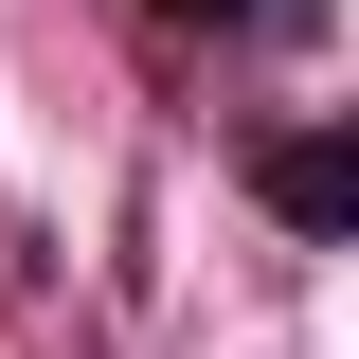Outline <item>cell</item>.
<instances>
[{"label": "cell", "instance_id": "6da1fadb", "mask_svg": "<svg viewBox=\"0 0 359 359\" xmlns=\"http://www.w3.org/2000/svg\"><path fill=\"white\" fill-rule=\"evenodd\" d=\"M252 180H269V216H287V233H359V144L306 126V144H269Z\"/></svg>", "mask_w": 359, "mask_h": 359}, {"label": "cell", "instance_id": "7a4b0ae2", "mask_svg": "<svg viewBox=\"0 0 359 359\" xmlns=\"http://www.w3.org/2000/svg\"><path fill=\"white\" fill-rule=\"evenodd\" d=\"M162 18H198V36H306L323 0H162Z\"/></svg>", "mask_w": 359, "mask_h": 359}]
</instances>
